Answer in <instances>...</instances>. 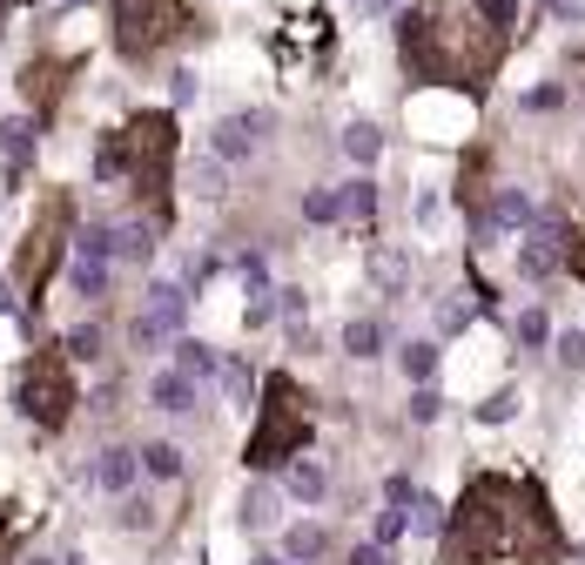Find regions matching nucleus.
<instances>
[{"mask_svg":"<svg viewBox=\"0 0 585 565\" xmlns=\"http://www.w3.org/2000/svg\"><path fill=\"white\" fill-rule=\"evenodd\" d=\"M445 565H558L565 538L532 478H471V492L445 519Z\"/></svg>","mask_w":585,"mask_h":565,"instance_id":"obj_1","label":"nucleus"},{"mask_svg":"<svg viewBox=\"0 0 585 565\" xmlns=\"http://www.w3.org/2000/svg\"><path fill=\"white\" fill-rule=\"evenodd\" d=\"M505 28L478 14V0H445V8H410L397 21V54L410 81H451V88H484L505 61Z\"/></svg>","mask_w":585,"mask_h":565,"instance_id":"obj_2","label":"nucleus"},{"mask_svg":"<svg viewBox=\"0 0 585 565\" xmlns=\"http://www.w3.org/2000/svg\"><path fill=\"white\" fill-rule=\"evenodd\" d=\"M169 169H176V115L142 108L128 128L102 135L95 148V182H128L148 202V222H169Z\"/></svg>","mask_w":585,"mask_h":565,"instance_id":"obj_3","label":"nucleus"},{"mask_svg":"<svg viewBox=\"0 0 585 565\" xmlns=\"http://www.w3.org/2000/svg\"><path fill=\"white\" fill-rule=\"evenodd\" d=\"M316 431V411H310V397L296 377H270L263 384V404H257V431H249V451L242 464L249 471H283Z\"/></svg>","mask_w":585,"mask_h":565,"instance_id":"obj_4","label":"nucleus"},{"mask_svg":"<svg viewBox=\"0 0 585 565\" xmlns=\"http://www.w3.org/2000/svg\"><path fill=\"white\" fill-rule=\"evenodd\" d=\"M14 404L34 431H61L74 418V377H67V357L61 350H34L21 364V384H14Z\"/></svg>","mask_w":585,"mask_h":565,"instance_id":"obj_5","label":"nucleus"},{"mask_svg":"<svg viewBox=\"0 0 585 565\" xmlns=\"http://www.w3.org/2000/svg\"><path fill=\"white\" fill-rule=\"evenodd\" d=\"M108 14H115V48L128 61H148L176 34H189V8H182V0H108Z\"/></svg>","mask_w":585,"mask_h":565,"instance_id":"obj_6","label":"nucleus"},{"mask_svg":"<svg viewBox=\"0 0 585 565\" xmlns=\"http://www.w3.org/2000/svg\"><path fill=\"white\" fill-rule=\"evenodd\" d=\"M67 222H74V202H67V196H48L41 216H34V229L21 236V250H14V283H21L28 296L48 290V276H54V263H61V242H67Z\"/></svg>","mask_w":585,"mask_h":565,"instance_id":"obj_7","label":"nucleus"},{"mask_svg":"<svg viewBox=\"0 0 585 565\" xmlns=\"http://www.w3.org/2000/svg\"><path fill=\"white\" fill-rule=\"evenodd\" d=\"M276 135V108H249V115H222L209 128V155L216 161H242V155H257V142Z\"/></svg>","mask_w":585,"mask_h":565,"instance_id":"obj_8","label":"nucleus"},{"mask_svg":"<svg viewBox=\"0 0 585 565\" xmlns=\"http://www.w3.org/2000/svg\"><path fill=\"white\" fill-rule=\"evenodd\" d=\"M565 270V229L558 222H525V250H519V276L525 283H545V276H558Z\"/></svg>","mask_w":585,"mask_h":565,"instance_id":"obj_9","label":"nucleus"},{"mask_svg":"<svg viewBox=\"0 0 585 565\" xmlns=\"http://www.w3.org/2000/svg\"><path fill=\"white\" fill-rule=\"evenodd\" d=\"M21 95H28V102H34V115L48 122V115L61 108V95H67V61H54V54L28 61V74H21Z\"/></svg>","mask_w":585,"mask_h":565,"instance_id":"obj_10","label":"nucleus"},{"mask_svg":"<svg viewBox=\"0 0 585 565\" xmlns=\"http://www.w3.org/2000/svg\"><path fill=\"white\" fill-rule=\"evenodd\" d=\"M525 222H532V196H525V189H498V196L484 202V216H478L484 236H512V229H525Z\"/></svg>","mask_w":585,"mask_h":565,"instance_id":"obj_11","label":"nucleus"},{"mask_svg":"<svg viewBox=\"0 0 585 565\" xmlns=\"http://www.w3.org/2000/svg\"><path fill=\"white\" fill-rule=\"evenodd\" d=\"M148 404H155V411H169V418L196 411V377H189V370H161V377L148 384Z\"/></svg>","mask_w":585,"mask_h":565,"instance_id":"obj_12","label":"nucleus"},{"mask_svg":"<svg viewBox=\"0 0 585 565\" xmlns=\"http://www.w3.org/2000/svg\"><path fill=\"white\" fill-rule=\"evenodd\" d=\"M148 323H161V331H182L189 323V290L182 283H148Z\"/></svg>","mask_w":585,"mask_h":565,"instance_id":"obj_13","label":"nucleus"},{"mask_svg":"<svg viewBox=\"0 0 585 565\" xmlns=\"http://www.w3.org/2000/svg\"><path fill=\"white\" fill-rule=\"evenodd\" d=\"M108 257H115V263H135V270L155 263V222H122L115 242H108Z\"/></svg>","mask_w":585,"mask_h":565,"instance_id":"obj_14","label":"nucleus"},{"mask_svg":"<svg viewBox=\"0 0 585 565\" xmlns=\"http://www.w3.org/2000/svg\"><path fill=\"white\" fill-rule=\"evenodd\" d=\"M135 471H142V451H128V444H108V451H95V478L108 484V492H128V484H135Z\"/></svg>","mask_w":585,"mask_h":565,"instance_id":"obj_15","label":"nucleus"},{"mask_svg":"<svg viewBox=\"0 0 585 565\" xmlns=\"http://www.w3.org/2000/svg\"><path fill=\"white\" fill-rule=\"evenodd\" d=\"M283 484H290L296 499H310V505H316V499H330V471H323L316 458H303V451L283 464Z\"/></svg>","mask_w":585,"mask_h":565,"instance_id":"obj_16","label":"nucleus"},{"mask_svg":"<svg viewBox=\"0 0 585 565\" xmlns=\"http://www.w3.org/2000/svg\"><path fill=\"white\" fill-rule=\"evenodd\" d=\"M34 135H41L34 122H0V155H8V169H14V176L34 161Z\"/></svg>","mask_w":585,"mask_h":565,"instance_id":"obj_17","label":"nucleus"},{"mask_svg":"<svg viewBox=\"0 0 585 565\" xmlns=\"http://www.w3.org/2000/svg\"><path fill=\"white\" fill-rule=\"evenodd\" d=\"M67 283H74V296H108V257H74V270H67Z\"/></svg>","mask_w":585,"mask_h":565,"instance_id":"obj_18","label":"nucleus"},{"mask_svg":"<svg viewBox=\"0 0 585 565\" xmlns=\"http://www.w3.org/2000/svg\"><path fill=\"white\" fill-rule=\"evenodd\" d=\"M283 552H290V558H323V552H330V525H316V519L290 525V532H283Z\"/></svg>","mask_w":585,"mask_h":565,"instance_id":"obj_19","label":"nucleus"},{"mask_svg":"<svg viewBox=\"0 0 585 565\" xmlns=\"http://www.w3.org/2000/svg\"><path fill=\"white\" fill-rule=\"evenodd\" d=\"M344 155L370 169V161L384 155V135H377V122H351V128H344Z\"/></svg>","mask_w":585,"mask_h":565,"instance_id":"obj_20","label":"nucleus"},{"mask_svg":"<svg viewBox=\"0 0 585 565\" xmlns=\"http://www.w3.org/2000/svg\"><path fill=\"white\" fill-rule=\"evenodd\" d=\"M176 370H189V377H222V357H216L209 344L182 337V344H176Z\"/></svg>","mask_w":585,"mask_h":565,"instance_id":"obj_21","label":"nucleus"},{"mask_svg":"<svg viewBox=\"0 0 585 565\" xmlns=\"http://www.w3.org/2000/svg\"><path fill=\"white\" fill-rule=\"evenodd\" d=\"M377 283H384V296H404V283H410V257L404 250H377Z\"/></svg>","mask_w":585,"mask_h":565,"instance_id":"obj_22","label":"nucleus"},{"mask_svg":"<svg viewBox=\"0 0 585 565\" xmlns=\"http://www.w3.org/2000/svg\"><path fill=\"white\" fill-rule=\"evenodd\" d=\"M344 222H370L377 216V182H344Z\"/></svg>","mask_w":585,"mask_h":565,"instance_id":"obj_23","label":"nucleus"},{"mask_svg":"<svg viewBox=\"0 0 585 565\" xmlns=\"http://www.w3.org/2000/svg\"><path fill=\"white\" fill-rule=\"evenodd\" d=\"M377 344H384V323H370V316H357L351 331H344V350L351 357H377Z\"/></svg>","mask_w":585,"mask_h":565,"instance_id":"obj_24","label":"nucleus"},{"mask_svg":"<svg viewBox=\"0 0 585 565\" xmlns=\"http://www.w3.org/2000/svg\"><path fill=\"white\" fill-rule=\"evenodd\" d=\"M142 471H148V478H182V451H176V444H148V451H142Z\"/></svg>","mask_w":585,"mask_h":565,"instance_id":"obj_25","label":"nucleus"},{"mask_svg":"<svg viewBox=\"0 0 585 565\" xmlns=\"http://www.w3.org/2000/svg\"><path fill=\"white\" fill-rule=\"evenodd\" d=\"M276 519V492L270 484H249V499H242V525H270Z\"/></svg>","mask_w":585,"mask_h":565,"instance_id":"obj_26","label":"nucleus"},{"mask_svg":"<svg viewBox=\"0 0 585 565\" xmlns=\"http://www.w3.org/2000/svg\"><path fill=\"white\" fill-rule=\"evenodd\" d=\"M303 216H310V222H344V196H337V189H310Z\"/></svg>","mask_w":585,"mask_h":565,"instance_id":"obj_27","label":"nucleus"},{"mask_svg":"<svg viewBox=\"0 0 585 565\" xmlns=\"http://www.w3.org/2000/svg\"><path fill=\"white\" fill-rule=\"evenodd\" d=\"M410 525L425 532V538H438V532H445V505H438V499H417V492H410Z\"/></svg>","mask_w":585,"mask_h":565,"instance_id":"obj_28","label":"nucleus"},{"mask_svg":"<svg viewBox=\"0 0 585 565\" xmlns=\"http://www.w3.org/2000/svg\"><path fill=\"white\" fill-rule=\"evenodd\" d=\"M67 357H81V364H95V357H102V331H95V323L67 331Z\"/></svg>","mask_w":585,"mask_h":565,"instance_id":"obj_29","label":"nucleus"},{"mask_svg":"<svg viewBox=\"0 0 585 565\" xmlns=\"http://www.w3.org/2000/svg\"><path fill=\"white\" fill-rule=\"evenodd\" d=\"M404 370H410L417 384H425V377L438 370V344H404Z\"/></svg>","mask_w":585,"mask_h":565,"instance_id":"obj_30","label":"nucleus"},{"mask_svg":"<svg viewBox=\"0 0 585 565\" xmlns=\"http://www.w3.org/2000/svg\"><path fill=\"white\" fill-rule=\"evenodd\" d=\"M115 525H122V532H148V525H155V505H148V499H122Z\"/></svg>","mask_w":585,"mask_h":565,"instance_id":"obj_31","label":"nucleus"},{"mask_svg":"<svg viewBox=\"0 0 585 565\" xmlns=\"http://www.w3.org/2000/svg\"><path fill=\"white\" fill-rule=\"evenodd\" d=\"M478 418H484V425H505V418H519V390H498V397H484V404H478Z\"/></svg>","mask_w":585,"mask_h":565,"instance_id":"obj_32","label":"nucleus"},{"mask_svg":"<svg viewBox=\"0 0 585 565\" xmlns=\"http://www.w3.org/2000/svg\"><path fill=\"white\" fill-rule=\"evenodd\" d=\"M545 337H552V323H545V310H539V303H532V310H525V316H519V344H525V350H539V344H545Z\"/></svg>","mask_w":585,"mask_h":565,"instance_id":"obj_33","label":"nucleus"},{"mask_svg":"<svg viewBox=\"0 0 585 565\" xmlns=\"http://www.w3.org/2000/svg\"><path fill=\"white\" fill-rule=\"evenodd\" d=\"M189 182H196L202 196H222V189H229V176H222V161H216V155H209V161H196V169H189Z\"/></svg>","mask_w":585,"mask_h":565,"instance_id":"obj_34","label":"nucleus"},{"mask_svg":"<svg viewBox=\"0 0 585 565\" xmlns=\"http://www.w3.org/2000/svg\"><path fill=\"white\" fill-rule=\"evenodd\" d=\"M565 263H572V276L585 283V216H578V222L565 229Z\"/></svg>","mask_w":585,"mask_h":565,"instance_id":"obj_35","label":"nucleus"},{"mask_svg":"<svg viewBox=\"0 0 585 565\" xmlns=\"http://www.w3.org/2000/svg\"><path fill=\"white\" fill-rule=\"evenodd\" d=\"M478 14H484L491 28H505V34H512V21H519V0H478Z\"/></svg>","mask_w":585,"mask_h":565,"instance_id":"obj_36","label":"nucleus"},{"mask_svg":"<svg viewBox=\"0 0 585 565\" xmlns=\"http://www.w3.org/2000/svg\"><path fill=\"white\" fill-rule=\"evenodd\" d=\"M558 364H565V370H585V331H565V337H558Z\"/></svg>","mask_w":585,"mask_h":565,"instance_id":"obj_37","label":"nucleus"},{"mask_svg":"<svg viewBox=\"0 0 585 565\" xmlns=\"http://www.w3.org/2000/svg\"><path fill=\"white\" fill-rule=\"evenodd\" d=\"M438 411H445V404H438V390H417V397H410V418H417V425H431Z\"/></svg>","mask_w":585,"mask_h":565,"instance_id":"obj_38","label":"nucleus"},{"mask_svg":"<svg viewBox=\"0 0 585 565\" xmlns=\"http://www.w3.org/2000/svg\"><path fill=\"white\" fill-rule=\"evenodd\" d=\"M169 102H196V74H189V67L169 74Z\"/></svg>","mask_w":585,"mask_h":565,"instance_id":"obj_39","label":"nucleus"},{"mask_svg":"<svg viewBox=\"0 0 585 565\" xmlns=\"http://www.w3.org/2000/svg\"><path fill=\"white\" fill-rule=\"evenodd\" d=\"M558 102H565L558 81H545V88H532V95H525V108H558Z\"/></svg>","mask_w":585,"mask_h":565,"instance_id":"obj_40","label":"nucleus"},{"mask_svg":"<svg viewBox=\"0 0 585 565\" xmlns=\"http://www.w3.org/2000/svg\"><path fill=\"white\" fill-rule=\"evenodd\" d=\"M397 8V0H364V14H390Z\"/></svg>","mask_w":585,"mask_h":565,"instance_id":"obj_41","label":"nucleus"},{"mask_svg":"<svg viewBox=\"0 0 585 565\" xmlns=\"http://www.w3.org/2000/svg\"><path fill=\"white\" fill-rule=\"evenodd\" d=\"M257 565H296V558H290V552H283V558H276V552H263V558H257Z\"/></svg>","mask_w":585,"mask_h":565,"instance_id":"obj_42","label":"nucleus"},{"mask_svg":"<svg viewBox=\"0 0 585 565\" xmlns=\"http://www.w3.org/2000/svg\"><path fill=\"white\" fill-rule=\"evenodd\" d=\"M8 538H14V525H8V519H0V558H8Z\"/></svg>","mask_w":585,"mask_h":565,"instance_id":"obj_43","label":"nucleus"},{"mask_svg":"<svg viewBox=\"0 0 585 565\" xmlns=\"http://www.w3.org/2000/svg\"><path fill=\"white\" fill-rule=\"evenodd\" d=\"M28 565H54V558H28Z\"/></svg>","mask_w":585,"mask_h":565,"instance_id":"obj_44","label":"nucleus"}]
</instances>
